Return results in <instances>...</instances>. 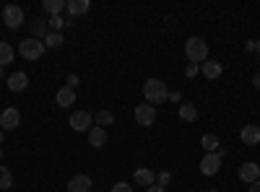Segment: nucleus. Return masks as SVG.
Here are the masks:
<instances>
[{
	"label": "nucleus",
	"mask_w": 260,
	"mask_h": 192,
	"mask_svg": "<svg viewBox=\"0 0 260 192\" xmlns=\"http://www.w3.org/2000/svg\"><path fill=\"white\" fill-rule=\"evenodd\" d=\"M143 96H146V104L156 106V104H164L169 101V89L161 78H148L143 83Z\"/></svg>",
	"instance_id": "nucleus-1"
},
{
	"label": "nucleus",
	"mask_w": 260,
	"mask_h": 192,
	"mask_svg": "<svg viewBox=\"0 0 260 192\" xmlns=\"http://www.w3.org/2000/svg\"><path fill=\"white\" fill-rule=\"evenodd\" d=\"M185 57L190 62H195V65H201V62L208 60V42L201 39V36H190L185 42Z\"/></svg>",
	"instance_id": "nucleus-2"
},
{
	"label": "nucleus",
	"mask_w": 260,
	"mask_h": 192,
	"mask_svg": "<svg viewBox=\"0 0 260 192\" xmlns=\"http://www.w3.org/2000/svg\"><path fill=\"white\" fill-rule=\"evenodd\" d=\"M18 52H21V57H26V60H39L42 55H45V42H39L34 36H26L18 45Z\"/></svg>",
	"instance_id": "nucleus-3"
},
{
	"label": "nucleus",
	"mask_w": 260,
	"mask_h": 192,
	"mask_svg": "<svg viewBox=\"0 0 260 192\" xmlns=\"http://www.w3.org/2000/svg\"><path fill=\"white\" fill-rule=\"evenodd\" d=\"M76 133H89L94 127V114L91 112H73L71 114V122H68Z\"/></svg>",
	"instance_id": "nucleus-4"
},
{
	"label": "nucleus",
	"mask_w": 260,
	"mask_h": 192,
	"mask_svg": "<svg viewBox=\"0 0 260 192\" xmlns=\"http://www.w3.org/2000/svg\"><path fill=\"white\" fill-rule=\"evenodd\" d=\"M3 21L8 29H18L21 24H24V8L21 6H6L3 8Z\"/></svg>",
	"instance_id": "nucleus-5"
},
{
	"label": "nucleus",
	"mask_w": 260,
	"mask_h": 192,
	"mask_svg": "<svg viewBox=\"0 0 260 192\" xmlns=\"http://www.w3.org/2000/svg\"><path fill=\"white\" fill-rule=\"evenodd\" d=\"M136 122L143 125V127H151L156 122V106H151V104H138L136 106Z\"/></svg>",
	"instance_id": "nucleus-6"
},
{
	"label": "nucleus",
	"mask_w": 260,
	"mask_h": 192,
	"mask_svg": "<svg viewBox=\"0 0 260 192\" xmlns=\"http://www.w3.org/2000/svg\"><path fill=\"white\" fill-rule=\"evenodd\" d=\"M21 125V112L18 109H13V106H8V109L0 114V130H16V127Z\"/></svg>",
	"instance_id": "nucleus-7"
},
{
	"label": "nucleus",
	"mask_w": 260,
	"mask_h": 192,
	"mask_svg": "<svg viewBox=\"0 0 260 192\" xmlns=\"http://www.w3.org/2000/svg\"><path fill=\"white\" fill-rule=\"evenodd\" d=\"M94 189V182L89 174H76L68 179V192H91Z\"/></svg>",
	"instance_id": "nucleus-8"
},
{
	"label": "nucleus",
	"mask_w": 260,
	"mask_h": 192,
	"mask_svg": "<svg viewBox=\"0 0 260 192\" xmlns=\"http://www.w3.org/2000/svg\"><path fill=\"white\" fill-rule=\"evenodd\" d=\"M219 169H221V159H219V153H206V156L201 159V172H203L206 177L219 174Z\"/></svg>",
	"instance_id": "nucleus-9"
},
{
	"label": "nucleus",
	"mask_w": 260,
	"mask_h": 192,
	"mask_svg": "<svg viewBox=\"0 0 260 192\" xmlns=\"http://www.w3.org/2000/svg\"><path fill=\"white\" fill-rule=\"evenodd\" d=\"M240 179L247 182V184L257 182V179H260V166H257L255 161H245V164L240 166Z\"/></svg>",
	"instance_id": "nucleus-10"
},
{
	"label": "nucleus",
	"mask_w": 260,
	"mask_h": 192,
	"mask_svg": "<svg viewBox=\"0 0 260 192\" xmlns=\"http://www.w3.org/2000/svg\"><path fill=\"white\" fill-rule=\"evenodd\" d=\"M6 86H8V91H13V94L26 91V86H29V75H26V73H13V75L6 81Z\"/></svg>",
	"instance_id": "nucleus-11"
},
{
	"label": "nucleus",
	"mask_w": 260,
	"mask_h": 192,
	"mask_svg": "<svg viewBox=\"0 0 260 192\" xmlns=\"http://www.w3.org/2000/svg\"><path fill=\"white\" fill-rule=\"evenodd\" d=\"M201 73H203L208 81H216V78L224 73V68H221L219 60H206V62H201Z\"/></svg>",
	"instance_id": "nucleus-12"
},
{
	"label": "nucleus",
	"mask_w": 260,
	"mask_h": 192,
	"mask_svg": "<svg viewBox=\"0 0 260 192\" xmlns=\"http://www.w3.org/2000/svg\"><path fill=\"white\" fill-rule=\"evenodd\" d=\"M240 138H242L245 145H257V143H260V127H257V125H245L242 133H240Z\"/></svg>",
	"instance_id": "nucleus-13"
},
{
	"label": "nucleus",
	"mask_w": 260,
	"mask_h": 192,
	"mask_svg": "<svg viewBox=\"0 0 260 192\" xmlns=\"http://www.w3.org/2000/svg\"><path fill=\"white\" fill-rule=\"evenodd\" d=\"M133 182L148 189L151 184H156V174L151 172V169H136V174H133Z\"/></svg>",
	"instance_id": "nucleus-14"
},
{
	"label": "nucleus",
	"mask_w": 260,
	"mask_h": 192,
	"mask_svg": "<svg viewBox=\"0 0 260 192\" xmlns=\"http://www.w3.org/2000/svg\"><path fill=\"white\" fill-rule=\"evenodd\" d=\"M55 101H57V106H73L76 104V89H71V86H62L60 91H57V96H55Z\"/></svg>",
	"instance_id": "nucleus-15"
},
{
	"label": "nucleus",
	"mask_w": 260,
	"mask_h": 192,
	"mask_svg": "<svg viewBox=\"0 0 260 192\" xmlns=\"http://www.w3.org/2000/svg\"><path fill=\"white\" fill-rule=\"evenodd\" d=\"M91 3L89 0H65V11L71 16H81V13H89Z\"/></svg>",
	"instance_id": "nucleus-16"
},
{
	"label": "nucleus",
	"mask_w": 260,
	"mask_h": 192,
	"mask_svg": "<svg viewBox=\"0 0 260 192\" xmlns=\"http://www.w3.org/2000/svg\"><path fill=\"white\" fill-rule=\"evenodd\" d=\"M89 145H94V148L107 145V130H104V127H99V125L91 127V130H89Z\"/></svg>",
	"instance_id": "nucleus-17"
},
{
	"label": "nucleus",
	"mask_w": 260,
	"mask_h": 192,
	"mask_svg": "<svg viewBox=\"0 0 260 192\" xmlns=\"http://www.w3.org/2000/svg\"><path fill=\"white\" fill-rule=\"evenodd\" d=\"M13 57H16L13 47L8 45V42H0V68H6V65H11V62H13Z\"/></svg>",
	"instance_id": "nucleus-18"
},
{
	"label": "nucleus",
	"mask_w": 260,
	"mask_h": 192,
	"mask_svg": "<svg viewBox=\"0 0 260 192\" xmlns=\"http://www.w3.org/2000/svg\"><path fill=\"white\" fill-rule=\"evenodd\" d=\"M180 120L195 122V120H198V106H195V104H180Z\"/></svg>",
	"instance_id": "nucleus-19"
},
{
	"label": "nucleus",
	"mask_w": 260,
	"mask_h": 192,
	"mask_svg": "<svg viewBox=\"0 0 260 192\" xmlns=\"http://www.w3.org/2000/svg\"><path fill=\"white\" fill-rule=\"evenodd\" d=\"M201 145L206 148V153H216L221 148V143H219V138L216 135H211V133H206L203 138H201Z\"/></svg>",
	"instance_id": "nucleus-20"
},
{
	"label": "nucleus",
	"mask_w": 260,
	"mask_h": 192,
	"mask_svg": "<svg viewBox=\"0 0 260 192\" xmlns=\"http://www.w3.org/2000/svg\"><path fill=\"white\" fill-rule=\"evenodd\" d=\"M45 11L50 13V16H62V11H65V0H45Z\"/></svg>",
	"instance_id": "nucleus-21"
},
{
	"label": "nucleus",
	"mask_w": 260,
	"mask_h": 192,
	"mask_svg": "<svg viewBox=\"0 0 260 192\" xmlns=\"http://www.w3.org/2000/svg\"><path fill=\"white\" fill-rule=\"evenodd\" d=\"M31 29H34V39H39V42H45V36H47V24L42 18H34L31 21Z\"/></svg>",
	"instance_id": "nucleus-22"
},
{
	"label": "nucleus",
	"mask_w": 260,
	"mask_h": 192,
	"mask_svg": "<svg viewBox=\"0 0 260 192\" xmlns=\"http://www.w3.org/2000/svg\"><path fill=\"white\" fill-rule=\"evenodd\" d=\"M62 34L60 31H50L47 36H45V47H50V50H57V47H62Z\"/></svg>",
	"instance_id": "nucleus-23"
},
{
	"label": "nucleus",
	"mask_w": 260,
	"mask_h": 192,
	"mask_svg": "<svg viewBox=\"0 0 260 192\" xmlns=\"http://www.w3.org/2000/svg\"><path fill=\"white\" fill-rule=\"evenodd\" d=\"M47 24H50V29H52V31H60V29H65V26L71 24V18H65V16H50Z\"/></svg>",
	"instance_id": "nucleus-24"
},
{
	"label": "nucleus",
	"mask_w": 260,
	"mask_h": 192,
	"mask_svg": "<svg viewBox=\"0 0 260 192\" xmlns=\"http://www.w3.org/2000/svg\"><path fill=\"white\" fill-rule=\"evenodd\" d=\"M13 187V174L8 172V166H0V189H11Z\"/></svg>",
	"instance_id": "nucleus-25"
},
{
	"label": "nucleus",
	"mask_w": 260,
	"mask_h": 192,
	"mask_svg": "<svg viewBox=\"0 0 260 192\" xmlns=\"http://www.w3.org/2000/svg\"><path fill=\"white\" fill-rule=\"evenodd\" d=\"M94 122H96L99 127H104V130H107V125H112V122H115V114H112V112H107V109H102V112L94 117Z\"/></svg>",
	"instance_id": "nucleus-26"
},
{
	"label": "nucleus",
	"mask_w": 260,
	"mask_h": 192,
	"mask_svg": "<svg viewBox=\"0 0 260 192\" xmlns=\"http://www.w3.org/2000/svg\"><path fill=\"white\" fill-rule=\"evenodd\" d=\"M169 182H172V174H169V172H161V174H156V184H159V187H167Z\"/></svg>",
	"instance_id": "nucleus-27"
},
{
	"label": "nucleus",
	"mask_w": 260,
	"mask_h": 192,
	"mask_svg": "<svg viewBox=\"0 0 260 192\" xmlns=\"http://www.w3.org/2000/svg\"><path fill=\"white\" fill-rule=\"evenodd\" d=\"M198 73H201V65H195V62H190V65L185 68V75H187V78H195Z\"/></svg>",
	"instance_id": "nucleus-28"
},
{
	"label": "nucleus",
	"mask_w": 260,
	"mask_h": 192,
	"mask_svg": "<svg viewBox=\"0 0 260 192\" xmlns=\"http://www.w3.org/2000/svg\"><path fill=\"white\" fill-rule=\"evenodd\" d=\"M78 73H68V78H65V86H71V89H76L78 86Z\"/></svg>",
	"instance_id": "nucleus-29"
},
{
	"label": "nucleus",
	"mask_w": 260,
	"mask_h": 192,
	"mask_svg": "<svg viewBox=\"0 0 260 192\" xmlns=\"http://www.w3.org/2000/svg\"><path fill=\"white\" fill-rule=\"evenodd\" d=\"M112 192H133V187H130L127 182H117V184L112 187Z\"/></svg>",
	"instance_id": "nucleus-30"
},
{
	"label": "nucleus",
	"mask_w": 260,
	"mask_h": 192,
	"mask_svg": "<svg viewBox=\"0 0 260 192\" xmlns=\"http://www.w3.org/2000/svg\"><path fill=\"white\" fill-rule=\"evenodd\" d=\"M180 99H182L180 91H169V101H180Z\"/></svg>",
	"instance_id": "nucleus-31"
},
{
	"label": "nucleus",
	"mask_w": 260,
	"mask_h": 192,
	"mask_svg": "<svg viewBox=\"0 0 260 192\" xmlns=\"http://www.w3.org/2000/svg\"><path fill=\"white\" fill-rule=\"evenodd\" d=\"M146 192H167V189H164V187H159V184H151Z\"/></svg>",
	"instance_id": "nucleus-32"
},
{
	"label": "nucleus",
	"mask_w": 260,
	"mask_h": 192,
	"mask_svg": "<svg viewBox=\"0 0 260 192\" xmlns=\"http://www.w3.org/2000/svg\"><path fill=\"white\" fill-rule=\"evenodd\" d=\"M252 83H255V89H257V91H260V70H257V73H255V75H252Z\"/></svg>",
	"instance_id": "nucleus-33"
},
{
	"label": "nucleus",
	"mask_w": 260,
	"mask_h": 192,
	"mask_svg": "<svg viewBox=\"0 0 260 192\" xmlns=\"http://www.w3.org/2000/svg\"><path fill=\"white\" fill-rule=\"evenodd\" d=\"M250 192H260V179H257V182H252V184H250Z\"/></svg>",
	"instance_id": "nucleus-34"
},
{
	"label": "nucleus",
	"mask_w": 260,
	"mask_h": 192,
	"mask_svg": "<svg viewBox=\"0 0 260 192\" xmlns=\"http://www.w3.org/2000/svg\"><path fill=\"white\" fill-rule=\"evenodd\" d=\"M255 52H257V55H260V39H257V42H255Z\"/></svg>",
	"instance_id": "nucleus-35"
},
{
	"label": "nucleus",
	"mask_w": 260,
	"mask_h": 192,
	"mask_svg": "<svg viewBox=\"0 0 260 192\" xmlns=\"http://www.w3.org/2000/svg\"><path fill=\"white\" fill-rule=\"evenodd\" d=\"M0 143H3V130H0Z\"/></svg>",
	"instance_id": "nucleus-36"
},
{
	"label": "nucleus",
	"mask_w": 260,
	"mask_h": 192,
	"mask_svg": "<svg viewBox=\"0 0 260 192\" xmlns=\"http://www.w3.org/2000/svg\"><path fill=\"white\" fill-rule=\"evenodd\" d=\"M0 78H3V68H0Z\"/></svg>",
	"instance_id": "nucleus-37"
},
{
	"label": "nucleus",
	"mask_w": 260,
	"mask_h": 192,
	"mask_svg": "<svg viewBox=\"0 0 260 192\" xmlns=\"http://www.w3.org/2000/svg\"><path fill=\"white\" fill-rule=\"evenodd\" d=\"M206 192H216V189H206Z\"/></svg>",
	"instance_id": "nucleus-38"
},
{
	"label": "nucleus",
	"mask_w": 260,
	"mask_h": 192,
	"mask_svg": "<svg viewBox=\"0 0 260 192\" xmlns=\"http://www.w3.org/2000/svg\"><path fill=\"white\" fill-rule=\"evenodd\" d=\"M0 159H3V153H0Z\"/></svg>",
	"instance_id": "nucleus-39"
}]
</instances>
